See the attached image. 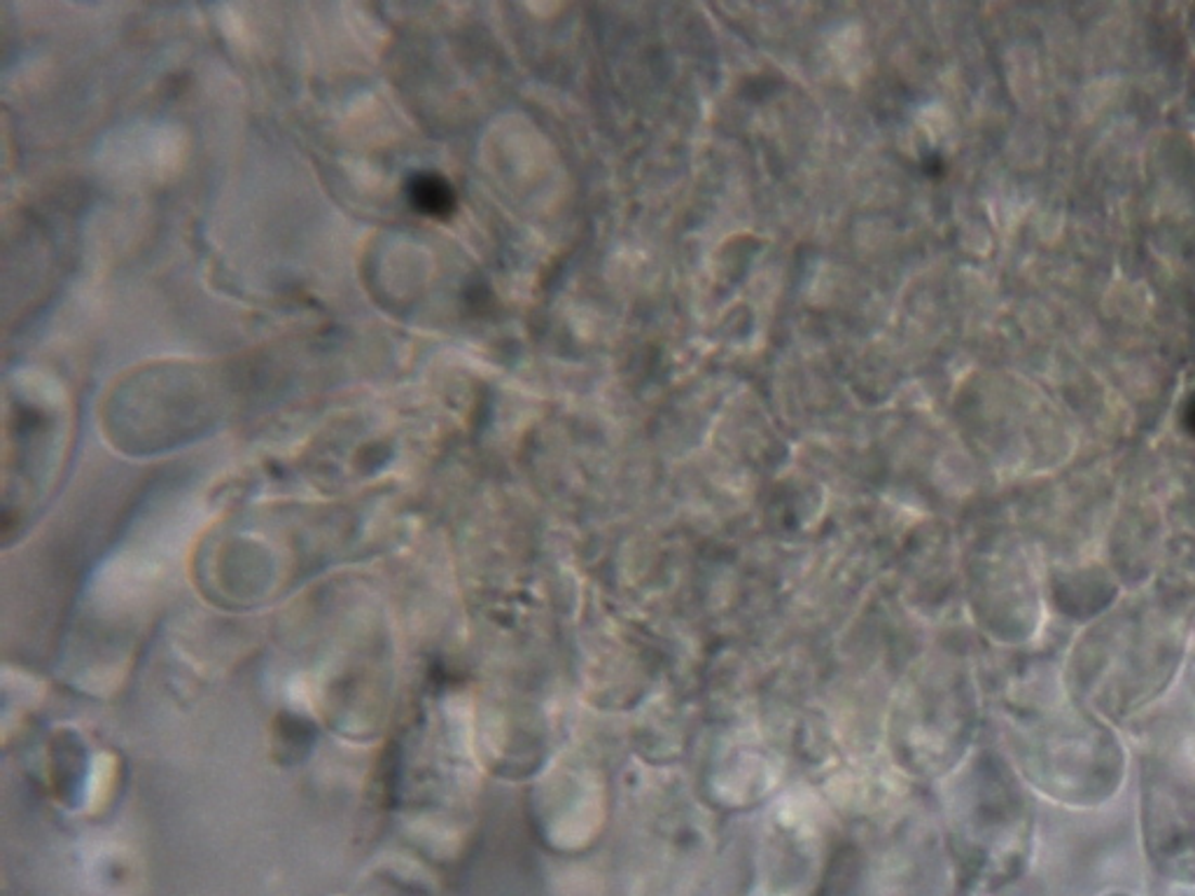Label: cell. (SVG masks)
<instances>
[{
	"mask_svg": "<svg viewBox=\"0 0 1195 896\" xmlns=\"http://www.w3.org/2000/svg\"><path fill=\"white\" fill-rule=\"evenodd\" d=\"M409 201L423 215L444 217L454 206V194L437 176H416L409 182Z\"/></svg>",
	"mask_w": 1195,
	"mask_h": 896,
	"instance_id": "1",
	"label": "cell"
}]
</instances>
